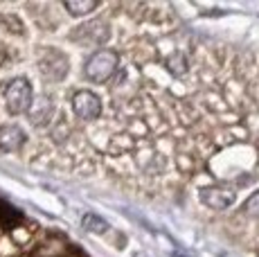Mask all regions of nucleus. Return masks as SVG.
I'll use <instances>...</instances> for the list:
<instances>
[{"mask_svg":"<svg viewBox=\"0 0 259 257\" xmlns=\"http://www.w3.org/2000/svg\"><path fill=\"white\" fill-rule=\"evenodd\" d=\"M117 66H119V57L115 52L113 50H99L86 61L83 72H86V77L91 79V81L104 83V81H108V79L115 75Z\"/></svg>","mask_w":259,"mask_h":257,"instance_id":"nucleus-1","label":"nucleus"},{"mask_svg":"<svg viewBox=\"0 0 259 257\" xmlns=\"http://www.w3.org/2000/svg\"><path fill=\"white\" fill-rule=\"evenodd\" d=\"M34 93H32V83L25 77H16L7 83L5 88V104H7V111L12 115H21V113H27L29 106H32Z\"/></svg>","mask_w":259,"mask_h":257,"instance_id":"nucleus-2","label":"nucleus"},{"mask_svg":"<svg viewBox=\"0 0 259 257\" xmlns=\"http://www.w3.org/2000/svg\"><path fill=\"white\" fill-rule=\"evenodd\" d=\"M38 70H41V77L46 79V81L57 83V81L66 79L68 70H70V61H68V57L61 50L48 48V50L41 54V59H38Z\"/></svg>","mask_w":259,"mask_h":257,"instance_id":"nucleus-3","label":"nucleus"},{"mask_svg":"<svg viewBox=\"0 0 259 257\" xmlns=\"http://www.w3.org/2000/svg\"><path fill=\"white\" fill-rule=\"evenodd\" d=\"M111 36V27L106 21H88L79 25L72 32V41L83 43V46H93V43H104Z\"/></svg>","mask_w":259,"mask_h":257,"instance_id":"nucleus-4","label":"nucleus"},{"mask_svg":"<svg viewBox=\"0 0 259 257\" xmlns=\"http://www.w3.org/2000/svg\"><path fill=\"white\" fill-rule=\"evenodd\" d=\"M72 111L86 122L97 120L102 115V100L91 91H77L72 95Z\"/></svg>","mask_w":259,"mask_h":257,"instance_id":"nucleus-5","label":"nucleus"},{"mask_svg":"<svg viewBox=\"0 0 259 257\" xmlns=\"http://www.w3.org/2000/svg\"><path fill=\"white\" fill-rule=\"evenodd\" d=\"M237 199V192L228 185H212L201 190V201L203 205L212 207V210H226L228 205H232Z\"/></svg>","mask_w":259,"mask_h":257,"instance_id":"nucleus-6","label":"nucleus"},{"mask_svg":"<svg viewBox=\"0 0 259 257\" xmlns=\"http://www.w3.org/2000/svg\"><path fill=\"white\" fill-rule=\"evenodd\" d=\"M52 115H54V102L50 100L48 95H41V97H36V100H32L27 117L34 126H38V128L48 126L50 120H52Z\"/></svg>","mask_w":259,"mask_h":257,"instance_id":"nucleus-7","label":"nucleus"},{"mask_svg":"<svg viewBox=\"0 0 259 257\" xmlns=\"http://www.w3.org/2000/svg\"><path fill=\"white\" fill-rule=\"evenodd\" d=\"M25 145V133L18 124H5L0 126V149L3 151H16Z\"/></svg>","mask_w":259,"mask_h":257,"instance_id":"nucleus-8","label":"nucleus"},{"mask_svg":"<svg viewBox=\"0 0 259 257\" xmlns=\"http://www.w3.org/2000/svg\"><path fill=\"white\" fill-rule=\"evenodd\" d=\"M99 5L95 0H86V3H77V0H68L66 3V9L72 14V16H83L88 12H95Z\"/></svg>","mask_w":259,"mask_h":257,"instance_id":"nucleus-9","label":"nucleus"},{"mask_svg":"<svg viewBox=\"0 0 259 257\" xmlns=\"http://www.w3.org/2000/svg\"><path fill=\"white\" fill-rule=\"evenodd\" d=\"M83 228L95 230V232H104L108 228V224L104 219H99V217H95V215H86L83 217Z\"/></svg>","mask_w":259,"mask_h":257,"instance_id":"nucleus-10","label":"nucleus"},{"mask_svg":"<svg viewBox=\"0 0 259 257\" xmlns=\"http://www.w3.org/2000/svg\"><path fill=\"white\" fill-rule=\"evenodd\" d=\"M167 66H169V70H171V72H176V75H183V72L187 70L185 57H183L181 52H176V54H174V57L169 59V63H167Z\"/></svg>","mask_w":259,"mask_h":257,"instance_id":"nucleus-11","label":"nucleus"},{"mask_svg":"<svg viewBox=\"0 0 259 257\" xmlns=\"http://www.w3.org/2000/svg\"><path fill=\"white\" fill-rule=\"evenodd\" d=\"M241 212L248 217H259V192H255V194L246 201V205L241 207Z\"/></svg>","mask_w":259,"mask_h":257,"instance_id":"nucleus-12","label":"nucleus"},{"mask_svg":"<svg viewBox=\"0 0 259 257\" xmlns=\"http://www.w3.org/2000/svg\"><path fill=\"white\" fill-rule=\"evenodd\" d=\"M0 210H3V205H0ZM0 217H3V215H0Z\"/></svg>","mask_w":259,"mask_h":257,"instance_id":"nucleus-13","label":"nucleus"}]
</instances>
